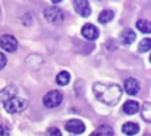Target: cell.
<instances>
[{
    "instance_id": "14",
    "label": "cell",
    "mask_w": 151,
    "mask_h": 136,
    "mask_svg": "<svg viewBox=\"0 0 151 136\" xmlns=\"http://www.w3.org/2000/svg\"><path fill=\"white\" fill-rule=\"evenodd\" d=\"M16 91L17 90L15 89L13 86H8L5 90H3L1 93H0V100H8V99H11V98H13L15 97V94H16Z\"/></svg>"
},
{
    "instance_id": "3",
    "label": "cell",
    "mask_w": 151,
    "mask_h": 136,
    "mask_svg": "<svg viewBox=\"0 0 151 136\" xmlns=\"http://www.w3.org/2000/svg\"><path fill=\"white\" fill-rule=\"evenodd\" d=\"M63 93L58 91V90H52V91L47 93L45 97L42 98V103H44L45 107L48 108H53L57 107L61 102H63Z\"/></svg>"
},
{
    "instance_id": "8",
    "label": "cell",
    "mask_w": 151,
    "mask_h": 136,
    "mask_svg": "<svg viewBox=\"0 0 151 136\" xmlns=\"http://www.w3.org/2000/svg\"><path fill=\"white\" fill-rule=\"evenodd\" d=\"M65 130L68 132H70V134L78 135L85 131V124L81 120H78V119H72V120H69L68 123L65 124Z\"/></svg>"
},
{
    "instance_id": "4",
    "label": "cell",
    "mask_w": 151,
    "mask_h": 136,
    "mask_svg": "<svg viewBox=\"0 0 151 136\" xmlns=\"http://www.w3.org/2000/svg\"><path fill=\"white\" fill-rule=\"evenodd\" d=\"M44 17L52 24H61L64 21V13L56 7H48L44 11Z\"/></svg>"
},
{
    "instance_id": "12",
    "label": "cell",
    "mask_w": 151,
    "mask_h": 136,
    "mask_svg": "<svg viewBox=\"0 0 151 136\" xmlns=\"http://www.w3.org/2000/svg\"><path fill=\"white\" fill-rule=\"evenodd\" d=\"M122 132L127 136L137 135L139 132V126L137 123H133V122H127L122 126Z\"/></svg>"
},
{
    "instance_id": "20",
    "label": "cell",
    "mask_w": 151,
    "mask_h": 136,
    "mask_svg": "<svg viewBox=\"0 0 151 136\" xmlns=\"http://www.w3.org/2000/svg\"><path fill=\"white\" fill-rule=\"evenodd\" d=\"M47 136H61V131L58 128H55V127H52V128L48 130Z\"/></svg>"
},
{
    "instance_id": "19",
    "label": "cell",
    "mask_w": 151,
    "mask_h": 136,
    "mask_svg": "<svg viewBox=\"0 0 151 136\" xmlns=\"http://www.w3.org/2000/svg\"><path fill=\"white\" fill-rule=\"evenodd\" d=\"M138 50L141 53H145V52H149L151 50V38H143L138 45Z\"/></svg>"
},
{
    "instance_id": "11",
    "label": "cell",
    "mask_w": 151,
    "mask_h": 136,
    "mask_svg": "<svg viewBox=\"0 0 151 136\" xmlns=\"http://www.w3.org/2000/svg\"><path fill=\"white\" fill-rule=\"evenodd\" d=\"M113 135H114V131L107 124H101L96 131H93L90 134V136H113Z\"/></svg>"
},
{
    "instance_id": "6",
    "label": "cell",
    "mask_w": 151,
    "mask_h": 136,
    "mask_svg": "<svg viewBox=\"0 0 151 136\" xmlns=\"http://www.w3.org/2000/svg\"><path fill=\"white\" fill-rule=\"evenodd\" d=\"M73 7H74L76 12L80 16H82V17H88L91 13L90 4H89V1H86V0H76L73 3Z\"/></svg>"
},
{
    "instance_id": "13",
    "label": "cell",
    "mask_w": 151,
    "mask_h": 136,
    "mask_svg": "<svg viewBox=\"0 0 151 136\" xmlns=\"http://www.w3.org/2000/svg\"><path fill=\"white\" fill-rule=\"evenodd\" d=\"M123 111H125L127 115H133L137 114L139 111V105L135 100H126L125 105H123Z\"/></svg>"
},
{
    "instance_id": "9",
    "label": "cell",
    "mask_w": 151,
    "mask_h": 136,
    "mask_svg": "<svg viewBox=\"0 0 151 136\" xmlns=\"http://www.w3.org/2000/svg\"><path fill=\"white\" fill-rule=\"evenodd\" d=\"M123 87H125V91L129 95H135L139 91V89H141V86H139V82L137 81L135 78H127L125 81V85H123Z\"/></svg>"
},
{
    "instance_id": "17",
    "label": "cell",
    "mask_w": 151,
    "mask_h": 136,
    "mask_svg": "<svg viewBox=\"0 0 151 136\" xmlns=\"http://www.w3.org/2000/svg\"><path fill=\"white\" fill-rule=\"evenodd\" d=\"M113 17H114V12L110 9H105L99 13L98 20H99V23H102V24H107L109 21L113 20Z\"/></svg>"
},
{
    "instance_id": "22",
    "label": "cell",
    "mask_w": 151,
    "mask_h": 136,
    "mask_svg": "<svg viewBox=\"0 0 151 136\" xmlns=\"http://www.w3.org/2000/svg\"><path fill=\"white\" fill-rule=\"evenodd\" d=\"M5 65H7V57H5V54H3V53L0 52V70H1Z\"/></svg>"
},
{
    "instance_id": "23",
    "label": "cell",
    "mask_w": 151,
    "mask_h": 136,
    "mask_svg": "<svg viewBox=\"0 0 151 136\" xmlns=\"http://www.w3.org/2000/svg\"><path fill=\"white\" fill-rule=\"evenodd\" d=\"M150 61H151V56H150Z\"/></svg>"
},
{
    "instance_id": "16",
    "label": "cell",
    "mask_w": 151,
    "mask_h": 136,
    "mask_svg": "<svg viewBox=\"0 0 151 136\" xmlns=\"http://www.w3.org/2000/svg\"><path fill=\"white\" fill-rule=\"evenodd\" d=\"M141 114H142V118H143L145 122H147V123H151V102L143 103Z\"/></svg>"
},
{
    "instance_id": "18",
    "label": "cell",
    "mask_w": 151,
    "mask_h": 136,
    "mask_svg": "<svg viewBox=\"0 0 151 136\" xmlns=\"http://www.w3.org/2000/svg\"><path fill=\"white\" fill-rule=\"evenodd\" d=\"M137 28H138V31L143 32V33H151V21L138 20L137 21Z\"/></svg>"
},
{
    "instance_id": "15",
    "label": "cell",
    "mask_w": 151,
    "mask_h": 136,
    "mask_svg": "<svg viewBox=\"0 0 151 136\" xmlns=\"http://www.w3.org/2000/svg\"><path fill=\"white\" fill-rule=\"evenodd\" d=\"M69 81H70V74H69L68 71H61V73H58L57 77H56V82H57V85H60V86H66V85L69 83Z\"/></svg>"
},
{
    "instance_id": "7",
    "label": "cell",
    "mask_w": 151,
    "mask_h": 136,
    "mask_svg": "<svg viewBox=\"0 0 151 136\" xmlns=\"http://www.w3.org/2000/svg\"><path fill=\"white\" fill-rule=\"evenodd\" d=\"M81 34H82L86 40H89V41H94V40L98 38L99 32H98V29H97V26L93 25V24H85V25L82 26V29H81Z\"/></svg>"
},
{
    "instance_id": "5",
    "label": "cell",
    "mask_w": 151,
    "mask_h": 136,
    "mask_svg": "<svg viewBox=\"0 0 151 136\" xmlns=\"http://www.w3.org/2000/svg\"><path fill=\"white\" fill-rule=\"evenodd\" d=\"M0 46L5 52H15L17 49V40L11 34H4V36L0 37Z\"/></svg>"
},
{
    "instance_id": "10",
    "label": "cell",
    "mask_w": 151,
    "mask_h": 136,
    "mask_svg": "<svg viewBox=\"0 0 151 136\" xmlns=\"http://www.w3.org/2000/svg\"><path fill=\"white\" fill-rule=\"evenodd\" d=\"M135 37H137V34H135V32L133 31V29H130V28H126V29H123L122 31V33H121V41H122V44H125V45H130L131 42L135 40Z\"/></svg>"
},
{
    "instance_id": "2",
    "label": "cell",
    "mask_w": 151,
    "mask_h": 136,
    "mask_svg": "<svg viewBox=\"0 0 151 136\" xmlns=\"http://www.w3.org/2000/svg\"><path fill=\"white\" fill-rule=\"evenodd\" d=\"M27 100L23 99V98H17V97H13L11 99L5 100L4 102V108L7 113L9 114H16V113H20L23 111L24 108L27 107Z\"/></svg>"
},
{
    "instance_id": "1",
    "label": "cell",
    "mask_w": 151,
    "mask_h": 136,
    "mask_svg": "<svg viewBox=\"0 0 151 136\" xmlns=\"http://www.w3.org/2000/svg\"><path fill=\"white\" fill-rule=\"evenodd\" d=\"M93 93L99 102L107 106H115L121 100L122 97V89L119 85H106L96 82L93 85Z\"/></svg>"
},
{
    "instance_id": "21",
    "label": "cell",
    "mask_w": 151,
    "mask_h": 136,
    "mask_svg": "<svg viewBox=\"0 0 151 136\" xmlns=\"http://www.w3.org/2000/svg\"><path fill=\"white\" fill-rule=\"evenodd\" d=\"M0 136H9V128L7 126H0Z\"/></svg>"
}]
</instances>
